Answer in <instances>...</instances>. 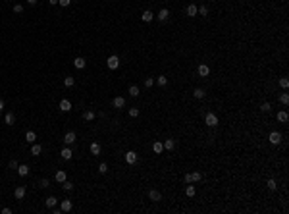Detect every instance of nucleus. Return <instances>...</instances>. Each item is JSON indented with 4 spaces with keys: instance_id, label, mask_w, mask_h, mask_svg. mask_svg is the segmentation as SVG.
Returning a JSON list of instances; mask_svg holds the SVG:
<instances>
[{
    "instance_id": "f257e3e1",
    "label": "nucleus",
    "mask_w": 289,
    "mask_h": 214,
    "mask_svg": "<svg viewBox=\"0 0 289 214\" xmlns=\"http://www.w3.org/2000/svg\"><path fill=\"white\" fill-rule=\"evenodd\" d=\"M204 123H206L208 127H216V125H218V116H216L214 112H208V114L204 116Z\"/></svg>"
},
{
    "instance_id": "f03ea898",
    "label": "nucleus",
    "mask_w": 289,
    "mask_h": 214,
    "mask_svg": "<svg viewBox=\"0 0 289 214\" xmlns=\"http://www.w3.org/2000/svg\"><path fill=\"white\" fill-rule=\"evenodd\" d=\"M106 64H108V69H118V68H120V58L112 54V56H108Z\"/></svg>"
},
{
    "instance_id": "7ed1b4c3",
    "label": "nucleus",
    "mask_w": 289,
    "mask_h": 214,
    "mask_svg": "<svg viewBox=\"0 0 289 214\" xmlns=\"http://www.w3.org/2000/svg\"><path fill=\"white\" fill-rule=\"evenodd\" d=\"M268 141H270L272 145H279V143H282V133H278V131H272L270 137H268Z\"/></svg>"
},
{
    "instance_id": "20e7f679",
    "label": "nucleus",
    "mask_w": 289,
    "mask_h": 214,
    "mask_svg": "<svg viewBox=\"0 0 289 214\" xmlns=\"http://www.w3.org/2000/svg\"><path fill=\"white\" fill-rule=\"evenodd\" d=\"M137 158H139V156H137L135 151H127V153H125V162L127 164H135Z\"/></svg>"
},
{
    "instance_id": "39448f33",
    "label": "nucleus",
    "mask_w": 289,
    "mask_h": 214,
    "mask_svg": "<svg viewBox=\"0 0 289 214\" xmlns=\"http://www.w3.org/2000/svg\"><path fill=\"white\" fill-rule=\"evenodd\" d=\"M75 141H77V135L73 133V131H68V133L64 135V143H66V145H73Z\"/></svg>"
},
{
    "instance_id": "423d86ee",
    "label": "nucleus",
    "mask_w": 289,
    "mask_h": 214,
    "mask_svg": "<svg viewBox=\"0 0 289 214\" xmlns=\"http://www.w3.org/2000/svg\"><path fill=\"white\" fill-rule=\"evenodd\" d=\"M185 12H187V15H189V18H195V15L199 14V6H197V4H189Z\"/></svg>"
},
{
    "instance_id": "0eeeda50",
    "label": "nucleus",
    "mask_w": 289,
    "mask_h": 214,
    "mask_svg": "<svg viewBox=\"0 0 289 214\" xmlns=\"http://www.w3.org/2000/svg\"><path fill=\"white\" fill-rule=\"evenodd\" d=\"M60 110H62V112H70V110H71V102L68 100V98H62V100H60Z\"/></svg>"
},
{
    "instance_id": "6e6552de",
    "label": "nucleus",
    "mask_w": 289,
    "mask_h": 214,
    "mask_svg": "<svg viewBox=\"0 0 289 214\" xmlns=\"http://www.w3.org/2000/svg\"><path fill=\"white\" fill-rule=\"evenodd\" d=\"M149 197H150V201H154V203H158V201H162V195H160V191H156V189H150V191H149Z\"/></svg>"
},
{
    "instance_id": "1a4fd4ad",
    "label": "nucleus",
    "mask_w": 289,
    "mask_h": 214,
    "mask_svg": "<svg viewBox=\"0 0 289 214\" xmlns=\"http://www.w3.org/2000/svg\"><path fill=\"white\" fill-rule=\"evenodd\" d=\"M73 208L71 201H62V204H60V212H70Z\"/></svg>"
},
{
    "instance_id": "9d476101",
    "label": "nucleus",
    "mask_w": 289,
    "mask_h": 214,
    "mask_svg": "<svg viewBox=\"0 0 289 214\" xmlns=\"http://www.w3.org/2000/svg\"><path fill=\"white\" fill-rule=\"evenodd\" d=\"M73 66H75L77 69H83L85 66H87V62H85V58H81V56H77V58L73 60Z\"/></svg>"
},
{
    "instance_id": "9b49d317",
    "label": "nucleus",
    "mask_w": 289,
    "mask_h": 214,
    "mask_svg": "<svg viewBox=\"0 0 289 214\" xmlns=\"http://www.w3.org/2000/svg\"><path fill=\"white\" fill-rule=\"evenodd\" d=\"M158 19H160V21H166V19L170 18V12H168V8H162L160 12H158V15H156Z\"/></svg>"
},
{
    "instance_id": "f8f14e48",
    "label": "nucleus",
    "mask_w": 289,
    "mask_h": 214,
    "mask_svg": "<svg viewBox=\"0 0 289 214\" xmlns=\"http://www.w3.org/2000/svg\"><path fill=\"white\" fill-rule=\"evenodd\" d=\"M197 72H199V75L206 77V75H208V73H210V68H208V66H206V64H201V66H199V69H197Z\"/></svg>"
},
{
    "instance_id": "ddd939ff",
    "label": "nucleus",
    "mask_w": 289,
    "mask_h": 214,
    "mask_svg": "<svg viewBox=\"0 0 289 214\" xmlns=\"http://www.w3.org/2000/svg\"><path fill=\"white\" fill-rule=\"evenodd\" d=\"M152 151H154L156 154H162V151H164V143L154 141V143H152Z\"/></svg>"
},
{
    "instance_id": "4468645a",
    "label": "nucleus",
    "mask_w": 289,
    "mask_h": 214,
    "mask_svg": "<svg viewBox=\"0 0 289 214\" xmlns=\"http://www.w3.org/2000/svg\"><path fill=\"white\" fill-rule=\"evenodd\" d=\"M89 149H91V153H93V156H99L100 154V143H91V147H89Z\"/></svg>"
},
{
    "instance_id": "2eb2a0df",
    "label": "nucleus",
    "mask_w": 289,
    "mask_h": 214,
    "mask_svg": "<svg viewBox=\"0 0 289 214\" xmlns=\"http://www.w3.org/2000/svg\"><path fill=\"white\" fill-rule=\"evenodd\" d=\"M4 122H6L8 125H14V123H15V114L14 112H8L6 116H4Z\"/></svg>"
},
{
    "instance_id": "dca6fc26",
    "label": "nucleus",
    "mask_w": 289,
    "mask_h": 214,
    "mask_svg": "<svg viewBox=\"0 0 289 214\" xmlns=\"http://www.w3.org/2000/svg\"><path fill=\"white\" fill-rule=\"evenodd\" d=\"M25 141H27V143H31V145H33V143L37 141V133H35V131H31V129H29V131H27V133H25Z\"/></svg>"
},
{
    "instance_id": "f3484780",
    "label": "nucleus",
    "mask_w": 289,
    "mask_h": 214,
    "mask_svg": "<svg viewBox=\"0 0 289 214\" xmlns=\"http://www.w3.org/2000/svg\"><path fill=\"white\" fill-rule=\"evenodd\" d=\"M14 195H15V199H23V197H25V187H23V185H19V187H15Z\"/></svg>"
},
{
    "instance_id": "a211bd4d",
    "label": "nucleus",
    "mask_w": 289,
    "mask_h": 214,
    "mask_svg": "<svg viewBox=\"0 0 289 214\" xmlns=\"http://www.w3.org/2000/svg\"><path fill=\"white\" fill-rule=\"evenodd\" d=\"M125 106V98L124 97H116L114 98V108H124Z\"/></svg>"
},
{
    "instance_id": "6ab92c4d",
    "label": "nucleus",
    "mask_w": 289,
    "mask_h": 214,
    "mask_svg": "<svg viewBox=\"0 0 289 214\" xmlns=\"http://www.w3.org/2000/svg\"><path fill=\"white\" fill-rule=\"evenodd\" d=\"M18 174L21 176V178H25V176L29 174V166H25V164H19V166H18Z\"/></svg>"
},
{
    "instance_id": "aec40b11",
    "label": "nucleus",
    "mask_w": 289,
    "mask_h": 214,
    "mask_svg": "<svg viewBox=\"0 0 289 214\" xmlns=\"http://www.w3.org/2000/svg\"><path fill=\"white\" fill-rule=\"evenodd\" d=\"M44 203H46V208H54V207H56V203H58V199H56L54 195H50L46 201H44Z\"/></svg>"
},
{
    "instance_id": "412c9836",
    "label": "nucleus",
    "mask_w": 289,
    "mask_h": 214,
    "mask_svg": "<svg viewBox=\"0 0 289 214\" xmlns=\"http://www.w3.org/2000/svg\"><path fill=\"white\" fill-rule=\"evenodd\" d=\"M141 18H143V21H146V23H149V21H152V19H154V14H152L150 10H145Z\"/></svg>"
},
{
    "instance_id": "4be33fe9",
    "label": "nucleus",
    "mask_w": 289,
    "mask_h": 214,
    "mask_svg": "<svg viewBox=\"0 0 289 214\" xmlns=\"http://www.w3.org/2000/svg\"><path fill=\"white\" fill-rule=\"evenodd\" d=\"M66 179H68V176H66V172H64V170H58V172H56V182H58V183L66 182Z\"/></svg>"
},
{
    "instance_id": "5701e85b",
    "label": "nucleus",
    "mask_w": 289,
    "mask_h": 214,
    "mask_svg": "<svg viewBox=\"0 0 289 214\" xmlns=\"http://www.w3.org/2000/svg\"><path fill=\"white\" fill-rule=\"evenodd\" d=\"M40 153H43V147L37 145V143H33V147H31V154H33V156H39Z\"/></svg>"
},
{
    "instance_id": "b1692460",
    "label": "nucleus",
    "mask_w": 289,
    "mask_h": 214,
    "mask_svg": "<svg viewBox=\"0 0 289 214\" xmlns=\"http://www.w3.org/2000/svg\"><path fill=\"white\" fill-rule=\"evenodd\" d=\"M164 149L174 151V149H176V141H174V139H166V141H164Z\"/></svg>"
},
{
    "instance_id": "393cba45",
    "label": "nucleus",
    "mask_w": 289,
    "mask_h": 214,
    "mask_svg": "<svg viewBox=\"0 0 289 214\" xmlns=\"http://www.w3.org/2000/svg\"><path fill=\"white\" fill-rule=\"evenodd\" d=\"M60 154H62V158H64V160H70L71 156H73L71 149H68V147H66V149H62V153H60Z\"/></svg>"
},
{
    "instance_id": "a878e982",
    "label": "nucleus",
    "mask_w": 289,
    "mask_h": 214,
    "mask_svg": "<svg viewBox=\"0 0 289 214\" xmlns=\"http://www.w3.org/2000/svg\"><path fill=\"white\" fill-rule=\"evenodd\" d=\"M195 193H197L195 185H187V187H185V195L187 197H195Z\"/></svg>"
},
{
    "instance_id": "bb28decb",
    "label": "nucleus",
    "mask_w": 289,
    "mask_h": 214,
    "mask_svg": "<svg viewBox=\"0 0 289 214\" xmlns=\"http://www.w3.org/2000/svg\"><path fill=\"white\" fill-rule=\"evenodd\" d=\"M278 120H279V122H283V123H285V122L289 120V114L285 112V110H282V112H278Z\"/></svg>"
},
{
    "instance_id": "cd10ccee",
    "label": "nucleus",
    "mask_w": 289,
    "mask_h": 214,
    "mask_svg": "<svg viewBox=\"0 0 289 214\" xmlns=\"http://www.w3.org/2000/svg\"><path fill=\"white\" fill-rule=\"evenodd\" d=\"M156 83L160 85V87H166V85H168V77H166V75H158Z\"/></svg>"
},
{
    "instance_id": "c85d7f7f",
    "label": "nucleus",
    "mask_w": 289,
    "mask_h": 214,
    "mask_svg": "<svg viewBox=\"0 0 289 214\" xmlns=\"http://www.w3.org/2000/svg\"><path fill=\"white\" fill-rule=\"evenodd\" d=\"M95 116H96V114H95V112H93V110H87V112H85V114H83V118H85V120H87V122H91V120H95Z\"/></svg>"
},
{
    "instance_id": "c756f323",
    "label": "nucleus",
    "mask_w": 289,
    "mask_h": 214,
    "mask_svg": "<svg viewBox=\"0 0 289 214\" xmlns=\"http://www.w3.org/2000/svg\"><path fill=\"white\" fill-rule=\"evenodd\" d=\"M204 89H195V93H193V97L195 98H204Z\"/></svg>"
},
{
    "instance_id": "7c9ffc66",
    "label": "nucleus",
    "mask_w": 289,
    "mask_h": 214,
    "mask_svg": "<svg viewBox=\"0 0 289 214\" xmlns=\"http://www.w3.org/2000/svg\"><path fill=\"white\" fill-rule=\"evenodd\" d=\"M64 85H66V87H73V85H75V79H73L71 75H68L66 79H64Z\"/></svg>"
},
{
    "instance_id": "2f4dec72",
    "label": "nucleus",
    "mask_w": 289,
    "mask_h": 214,
    "mask_svg": "<svg viewBox=\"0 0 289 214\" xmlns=\"http://www.w3.org/2000/svg\"><path fill=\"white\" fill-rule=\"evenodd\" d=\"M129 94H131V97H139V87H137V85H131V87H129Z\"/></svg>"
},
{
    "instance_id": "473e14b6",
    "label": "nucleus",
    "mask_w": 289,
    "mask_h": 214,
    "mask_svg": "<svg viewBox=\"0 0 289 214\" xmlns=\"http://www.w3.org/2000/svg\"><path fill=\"white\" fill-rule=\"evenodd\" d=\"M268 189H270V191H276V189H278V183H276V179H268Z\"/></svg>"
},
{
    "instance_id": "72a5a7b5",
    "label": "nucleus",
    "mask_w": 289,
    "mask_h": 214,
    "mask_svg": "<svg viewBox=\"0 0 289 214\" xmlns=\"http://www.w3.org/2000/svg\"><path fill=\"white\" fill-rule=\"evenodd\" d=\"M191 179H193V182H201L202 174H201V172H193V174H191Z\"/></svg>"
},
{
    "instance_id": "f704fd0d",
    "label": "nucleus",
    "mask_w": 289,
    "mask_h": 214,
    "mask_svg": "<svg viewBox=\"0 0 289 214\" xmlns=\"http://www.w3.org/2000/svg\"><path fill=\"white\" fill-rule=\"evenodd\" d=\"M197 15H208V6H204V4H202V6L199 8V14Z\"/></svg>"
},
{
    "instance_id": "c9c22d12",
    "label": "nucleus",
    "mask_w": 289,
    "mask_h": 214,
    "mask_svg": "<svg viewBox=\"0 0 289 214\" xmlns=\"http://www.w3.org/2000/svg\"><path fill=\"white\" fill-rule=\"evenodd\" d=\"M99 172H100V174H106V172H108V164L106 162H100L99 164Z\"/></svg>"
},
{
    "instance_id": "e433bc0d",
    "label": "nucleus",
    "mask_w": 289,
    "mask_h": 214,
    "mask_svg": "<svg viewBox=\"0 0 289 214\" xmlns=\"http://www.w3.org/2000/svg\"><path fill=\"white\" fill-rule=\"evenodd\" d=\"M62 187L66 189V191H71V189H73V183H71V182H68V179H66V182H62Z\"/></svg>"
},
{
    "instance_id": "4c0bfd02",
    "label": "nucleus",
    "mask_w": 289,
    "mask_h": 214,
    "mask_svg": "<svg viewBox=\"0 0 289 214\" xmlns=\"http://www.w3.org/2000/svg\"><path fill=\"white\" fill-rule=\"evenodd\" d=\"M260 108H262V112H270V110H272V104H270V102H262V106H260Z\"/></svg>"
},
{
    "instance_id": "58836bf2",
    "label": "nucleus",
    "mask_w": 289,
    "mask_h": 214,
    "mask_svg": "<svg viewBox=\"0 0 289 214\" xmlns=\"http://www.w3.org/2000/svg\"><path fill=\"white\" fill-rule=\"evenodd\" d=\"M279 100H282V104H289V94H287V93H283L282 97H279Z\"/></svg>"
},
{
    "instance_id": "ea45409f",
    "label": "nucleus",
    "mask_w": 289,
    "mask_h": 214,
    "mask_svg": "<svg viewBox=\"0 0 289 214\" xmlns=\"http://www.w3.org/2000/svg\"><path fill=\"white\" fill-rule=\"evenodd\" d=\"M129 116L137 118V116H139V108H129Z\"/></svg>"
},
{
    "instance_id": "a19ab883",
    "label": "nucleus",
    "mask_w": 289,
    "mask_h": 214,
    "mask_svg": "<svg viewBox=\"0 0 289 214\" xmlns=\"http://www.w3.org/2000/svg\"><path fill=\"white\" fill-rule=\"evenodd\" d=\"M21 12H23V6H21V4H15V6H14V14H21Z\"/></svg>"
},
{
    "instance_id": "79ce46f5",
    "label": "nucleus",
    "mask_w": 289,
    "mask_h": 214,
    "mask_svg": "<svg viewBox=\"0 0 289 214\" xmlns=\"http://www.w3.org/2000/svg\"><path fill=\"white\" fill-rule=\"evenodd\" d=\"M152 85H154V79H152V77H146V79H145V87H152Z\"/></svg>"
},
{
    "instance_id": "37998d69",
    "label": "nucleus",
    "mask_w": 289,
    "mask_h": 214,
    "mask_svg": "<svg viewBox=\"0 0 289 214\" xmlns=\"http://www.w3.org/2000/svg\"><path fill=\"white\" fill-rule=\"evenodd\" d=\"M279 85H282L283 89H287V87H289V81L285 79V77H282V79H279Z\"/></svg>"
},
{
    "instance_id": "c03bdc74",
    "label": "nucleus",
    "mask_w": 289,
    "mask_h": 214,
    "mask_svg": "<svg viewBox=\"0 0 289 214\" xmlns=\"http://www.w3.org/2000/svg\"><path fill=\"white\" fill-rule=\"evenodd\" d=\"M58 4H60V6H70L71 0H58Z\"/></svg>"
},
{
    "instance_id": "a18cd8bd",
    "label": "nucleus",
    "mask_w": 289,
    "mask_h": 214,
    "mask_svg": "<svg viewBox=\"0 0 289 214\" xmlns=\"http://www.w3.org/2000/svg\"><path fill=\"white\" fill-rule=\"evenodd\" d=\"M18 166H19V164H18V160H10V168H14V170H18Z\"/></svg>"
},
{
    "instance_id": "49530a36",
    "label": "nucleus",
    "mask_w": 289,
    "mask_h": 214,
    "mask_svg": "<svg viewBox=\"0 0 289 214\" xmlns=\"http://www.w3.org/2000/svg\"><path fill=\"white\" fill-rule=\"evenodd\" d=\"M183 182H185V183H193V179H191V174H185V178H183Z\"/></svg>"
},
{
    "instance_id": "de8ad7c7",
    "label": "nucleus",
    "mask_w": 289,
    "mask_h": 214,
    "mask_svg": "<svg viewBox=\"0 0 289 214\" xmlns=\"http://www.w3.org/2000/svg\"><path fill=\"white\" fill-rule=\"evenodd\" d=\"M48 185H50L48 179H40V187H48Z\"/></svg>"
},
{
    "instance_id": "09e8293b",
    "label": "nucleus",
    "mask_w": 289,
    "mask_h": 214,
    "mask_svg": "<svg viewBox=\"0 0 289 214\" xmlns=\"http://www.w3.org/2000/svg\"><path fill=\"white\" fill-rule=\"evenodd\" d=\"M2 214H12V208H8V207L2 208Z\"/></svg>"
},
{
    "instance_id": "8fccbe9b",
    "label": "nucleus",
    "mask_w": 289,
    "mask_h": 214,
    "mask_svg": "<svg viewBox=\"0 0 289 214\" xmlns=\"http://www.w3.org/2000/svg\"><path fill=\"white\" fill-rule=\"evenodd\" d=\"M37 2H39V0H27V4H29V6H35Z\"/></svg>"
},
{
    "instance_id": "3c124183",
    "label": "nucleus",
    "mask_w": 289,
    "mask_h": 214,
    "mask_svg": "<svg viewBox=\"0 0 289 214\" xmlns=\"http://www.w3.org/2000/svg\"><path fill=\"white\" fill-rule=\"evenodd\" d=\"M2 110H4V100L0 98V112H2Z\"/></svg>"
},
{
    "instance_id": "603ef678",
    "label": "nucleus",
    "mask_w": 289,
    "mask_h": 214,
    "mask_svg": "<svg viewBox=\"0 0 289 214\" xmlns=\"http://www.w3.org/2000/svg\"><path fill=\"white\" fill-rule=\"evenodd\" d=\"M48 2H50L52 6H54V4H58V0H48Z\"/></svg>"
}]
</instances>
